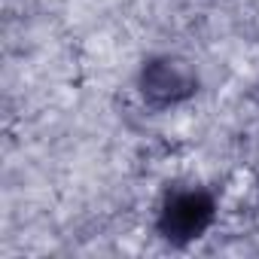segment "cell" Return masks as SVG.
Masks as SVG:
<instances>
[{"label":"cell","instance_id":"obj_1","mask_svg":"<svg viewBox=\"0 0 259 259\" xmlns=\"http://www.w3.org/2000/svg\"><path fill=\"white\" fill-rule=\"evenodd\" d=\"M217 220V198L201 186H183L165 195L156 210V232L174 247H189Z\"/></svg>","mask_w":259,"mask_h":259},{"label":"cell","instance_id":"obj_2","mask_svg":"<svg viewBox=\"0 0 259 259\" xmlns=\"http://www.w3.org/2000/svg\"><path fill=\"white\" fill-rule=\"evenodd\" d=\"M198 92V73L186 58L177 55H153L144 61L138 73V95L153 110H171L186 104Z\"/></svg>","mask_w":259,"mask_h":259}]
</instances>
